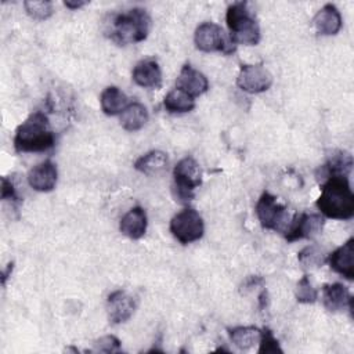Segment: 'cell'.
Listing matches in <instances>:
<instances>
[{
  "instance_id": "484cf974",
  "label": "cell",
  "mask_w": 354,
  "mask_h": 354,
  "mask_svg": "<svg viewBox=\"0 0 354 354\" xmlns=\"http://www.w3.org/2000/svg\"><path fill=\"white\" fill-rule=\"evenodd\" d=\"M24 7H25L26 14L30 18L36 19V21H46L54 12L53 3L47 1V0H41V1H24Z\"/></svg>"
},
{
  "instance_id": "603a6c76",
  "label": "cell",
  "mask_w": 354,
  "mask_h": 354,
  "mask_svg": "<svg viewBox=\"0 0 354 354\" xmlns=\"http://www.w3.org/2000/svg\"><path fill=\"white\" fill-rule=\"evenodd\" d=\"M230 340L239 348L248 350L260 342L261 330L256 326H234L227 329Z\"/></svg>"
},
{
  "instance_id": "4dcf8cb0",
  "label": "cell",
  "mask_w": 354,
  "mask_h": 354,
  "mask_svg": "<svg viewBox=\"0 0 354 354\" xmlns=\"http://www.w3.org/2000/svg\"><path fill=\"white\" fill-rule=\"evenodd\" d=\"M86 4V1H73V0H65L64 1V6L65 7H68V8H71V10H77V8H80V7H83Z\"/></svg>"
},
{
  "instance_id": "5b68a950",
  "label": "cell",
  "mask_w": 354,
  "mask_h": 354,
  "mask_svg": "<svg viewBox=\"0 0 354 354\" xmlns=\"http://www.w3.org/2000/svg\"><path fill=\"white\" fill-rule=\"evenodd\" d=\"M202 184L201 165L192 158L185 156L173 169L171 194L178 203H188L195 198V189Z\"/></svg>"
},
{
  "instance_id": "44dd1931",
  "label": "cell",
  "mask_w": 354,
  "mask_h": 354,
  "mask_svg": "<svg viewBox=\"0 0 354 354\" xmlns=\"http://www.w3.org/2000/svg\"><path fill=\"white\" fill-rule=\"evenodd\" d=\"M148 118L149 115L145 105L138 101H134V102H130L123 109V112L120 113L119 122L126 131H137L145 126V123L148 122Z\"/></svg>"
},
{
  "instance_id": "f546056e",
  "label": "cell",
  "mask_w": 354,
  "mask_h": 354,
  "mask_svg": "<svg viewBox=\"0 0 354 354\" xmlns=\"http://www.w3.org/2000/svg\"><path fill=\"white\" fill-rule=\"evenodd\" d=\"M1 199L10 201L14 203H19L22 201L17 192V188H15L12 180L8 177H1Z\"/></svg>"
},
{
  "instance_id": "1f68e13d",
  "label": "cell",
  "mask_w": 354,
  "mask_h": 354,
  "mask_svg": "<svg viewBox=\"0 0 354 354\" xmlns=\"http://www.w3.org/2000/svg\"><path fill=\"white\" fill-rule=\"evenodd\" d=\"M12 268H14V263H12V261H10V263L7 264V268H6V270H4V272H3V278H1L3 285H6V281H7V278L11 275Z\"/></svg>"
},
{
  "instance_id": "d6986e66",
  "label": "cell",
  "mask_w": 354,
  "mask_h": 354,
  "mask_svg": "<svg viewBox=\"0 0 354 354\" xmlns=\"http://www.w3.org/2000/svg\"><path fill=\"white\" fill-rule=\"evenodd\" d=\"M148 225L147 213L141 206L131 207L119 221V231L130 239H140L145 235Z\"/></svg>"
},
{
  "instance_id": "5bb4252c",
  "label": "cell",
  "mask_w": 354,
  "mask_h": 354,
  "mask_svg": "<svg viewBox=\"0 0 354 354\" xmlns=\"http://www.w3.org/2000/svg\"><path fill=\"white\" fill-rule=\"evenodd\" d=\"M176 88H178V90L187 93L188 95H191L192 98H195L207 91L209 80L202 72L196 71L189 64H185V65H183V68L176 79Z\"/></svg>"
},
{
  "instance_id": "2e32d148",
  "label": "cell",
  "mask_w": 354,
  "mask_h": 354,
  "mask_svg": "<svg viewBox=\"0 0 354 354\" xmlns=\"http://www.w3.org/2000/svg\"><path fill=\"white\" fill-rule=\"evenodd\" d=\"M322 304L330 313L343 311L344 308L353 311V296L347 286L340 282L325 283L322 286Z\"/></svg>"
},
{
  "instance_id": "8fae6325",
  "label": "cell",
  "mask_w": 354,
  "mask_h": 354,
  "mask_svg": "<svg viewBox=\"0 0 354 354\" xmlns=\"http://www.w3.org/2000/svg\"><path fill=\"white\" fill-rule=\"evenodd\" d=\"M137 308L136 299L123 289L113 290L106 297V314L111 324L118 325L129 321Z\"/></svg>"
},
{
  "instance_id": "30bf717a",
  "label": "cell",
  "mask_w": 354,
  "mask_h": 354,
  "mask_svg": "<svg viewBox=\"0 0 354 354\" xmlns=\"http://www.w3.org/2000/svg\"><path fill=\"white\" fill-rule=\"evenodd\" d=\"M274 77L263 64L241 65L236 76V86L249 94H259L267 91L272 86Z\"/></svg>"
},
{
  "instance_id": "7a4b0ae2",
  "label": "cell",
  "mask_w": 354,
  "mask_h": 354,
  "mask_svg": "<svg viewBox=\"0 0 354 354\" xmlns=\"http://www.w3.org/2000/svg\"><path fill=\"white\" fill-rule=\"evenodd\" d=\"M12 144L19 153L51 149L55 144V134L50 127L48 116L41 111L32 112L17 127Z\"/></svg>"
},
{
  "instance_id": "cb8c5ba5",
  "label": "cell",
  "mask_w": 354,
  "mask_h": 354,
  "mask_svg": "<svg viewBox=\"0 0 354 354\" xmlns=\"http://www.w3.org/2000/svg\"><path fill=\"white\" fill-rule=\"evenodd\" d=\"M163 106L169 113H187L195 108V100L187 93L173 88L165 95Z\"/></svg>"
},
{
  "instance_id": "4316f807",
  "label": "cell",
  "mask_w": 354,
  "mask_h": 354,
  "mask_svg": "<svg viewBox=\"0 0 354 354\" xmlns=\"http://www.w3.org/2000/svg\"><path fill=\"white\" fill-rule=\"evenodd\" d=\"M295 295H296L297 303H303V304H313L318 299V292L311 285V281H310L308 275H303L300 278V281L296 285Z\"/></svg>"
},
{
  "instance_id": "e0dca14e",
  "label": "cell",
  "mask_w": 354,
  "mask_h": 354,
  "mask_svg": "<svg viewBox=\"0 0 354 354\" xmlns=\"http://www.w3.org/2000/svg\"><path fill=\"white\" fill-rule=\"evenodd\" d=\"M131 79L136 84L147 88H159L162 86V71L155 58L138 61L131 72Z\"/></svg>"
},
{
  "instance_id": "277c9868",
  "label": "cell",
  "mask_w": 354,
  "mask_h": 354,
  "mask_svg": "<svg viewBox=\"0 0 354 354\" xmlns=\"http://www.w3.org/2000/svg\"><path fill=\"white\" fill-rule=\"evenodd\" d=\"M225 22L228 26V36L231 41L245 46H256L261 39L260 25L249 10L246 1H235L228 6L225 12Z\"/></svg>"
},
{
  "instance_id": "8992f818",
  "label": "cell",
  "mask_w": 354,
  "mask_h": 354,
  "mask_svg": "<svg viewBox=\"0 0 354 354\" xmlns=\"http://www.w3.org/2000/svg\"><path fill=\"white\" fill-rule=\"evenodd\" d=\"M256 216L264 230L285 232L290 217L285 205L278 202V198L268 191H264L254 206Z\"/></svg>"
},
{
  "instance_id": "ffe728a7",
  "label": "cell",
  "mask_w": 354,
  "mask_h": 354,
  "mask_svg": "<svg viewBox=\"0 0 354 354\" xmlns=\"http://www.w3.org/2000/svg\"><path fill=\"white\" fill-rule=\"evenodd\" d=\"M127 95L116 86H108L102 90L100 95V105L105 115L116 116L123 112V109L129 105Z\"/></svg>"
},
{
  "instance_id": "ac0fdd59",
  "label": "cell",
  "mask_w": 354,
  "mask_h": 354,
  "mask_svg": "<svg viewBox=\"0 0 354 354\" xmlns=\"http://www.w3.org/2000/svg\"><path fill=\"white\" fill-rule=\"evenodd\" d=\"M315 30L322 36H333L342 29V15L337 7L332 3L325 4L313 18Z\"/></svg>"
},
{
  "instance_id": "ba28073f",
  "label": "cell",
  "mask_w": 354,
  "mask_h": 354,
  "mask_svg": "<svg viewBox=\"0 0 354 354\" xmlns=\"http://www.w3.org/2000/svg\"><path fill=\"white\" fill-rule=\"evenodd\" d=\"M195 47L205 53H223L225 55L232 54L236 46L231 41L224 29L214 22H202L194 33Z\"/></svg>"
},
{
  "instance_id": "4fadbf2b",
  "label": "cell",
  "mask_w": 354,
  "mask_h": 354,
  "mask_svg": "<svg viewBox=\"0 0 354 354\" xmlns=\"http://www.w3.org/2000/svg\"><path fill=\"white\" fill-rule=\"evenodd\" d=\"M28 184L37 192H50L55 188L58 180L57 166L50 160H44L28 171Z\"/></svg>"
},
{
  "instance_id": "52a82bcc",
  "label": "cell",
  "mask_w": 354,
  "mask_h": 354,
  "mask_svg": "<svg viewBox=\"0 0 354 354\" xmlns=\"http://www.w3.org/2000/svg\"><path fill=\"white\" fill-rule=\"evenodd\" d=\"M171 235L181 243L188 245L199 241L205 234L202 216L194 207H185L176 213L169 224Z\"/></svg>"
},
{
  "instance_id": "6da1fadb",
  "label": "cell",
  "mask_w": 354,
  "mask_h": 354,
  "mask_svg": "<svg viewBox=\"0 0 354 354\" xmlns=\"http://www.w3.org/2000/svg\"><path fill=\"white\" fill-rule=\"evenodd\" d=\"M318 210L328 218L350 220L354 216V194L348 177L335 176L321 183V195L315 202Z\"/></svg>"
},
{
  "instance_id": "7c38bea8",
  "label": "cell",
  "mask_w": 354,
  "mask_h": 354,
  "mask_svg": "<svg viewBox=\"0 0 354 354\" xmlns=\"http://www.w3.org/2000/svg\"><path fill=\"white\" fill-rule=\"evenodd\" d=\"M330 270L348 281L354 279V238H348L342 246L326 256Z\"/></svg>"
},
{
  "instance_id": "f1b7e54d",
  "label": "cell",
  "mask_w": 354,
  "mask_h": 354,
  "mask_svg": "<svg viewBox=\"0 0 354 354\" xmlns=\"http://www.w3.org/2000/svg\"><path fill=\"white\" fill-rule=\"evenodd\" d=\"M93 351L95 353H119L120 351V340L113 335H106L97 339L94 343Z\"/></svg>"
},
{
  "instance_id": "83f0119b",
  "label": "cell",
  "mask_w": 354,
  "mask_h": 354,
  "mask_svg": "<svg viewBox=\"0 0 354 354\" xmlns=\"http://www.w3.org/2000/svg\"><path fill=\"white\" fill-rule=\"evenodd\" d=\"M261 333H260V342H259V350L257 353L259 354H282V348L279 346V342L277 340V337L274 336L272 330L267 326H264L263 329H260Z\"/></svg>"
},
{
  "instance_id": "7402d4cb",
  "label": "cell",
  "mask_w": 354,
  "mask_h": 354,
  "mask_svg": "<svg viewBox=\"0 0 354 354\" xmlns=\"http://www.w3.org/2000/svg\"><path fill=\"white\" fill-rule=\"evenodd\" d=\"M167 165H169L167 153L160 149H152L145 155L140 156L134 162V169L142 174L151 176V174L163 171L165 169H167Z\"/></svg>"
},
{
  "instance_id": "d4e9b609",
  "label": "cell",
  "mask_w": 354,
  "mask_h": 354,
  "mask_svg": "<svg viewBox=\"0 0 354 354\" xmlns=\"http://www.w3.org/2000/svg\"><path fill=\"white\" fill-rule=\"evenodd\" d=\"M297 260L304 270H314L326 263V254L319 246L307 245L297 253Z\"/></svg>"
},
{
  "instance_id": "9c48e42d",
  "label": "cell",
  "mask_w": 354,
  "mask_h": 354,
  "mask_svg": "<svg viewBox=\"0 0 354 354\" xmlns=\"http://www.w3.org/2000/svg\"><path fill=\"white\" fill-rule=\"evenodd\" d=\"M324 225L325 218L318 213H296L290 218L283 236L289 243L301 239H313L322 232Z\"/></svg>"
},
{
  "instance_id": "3957f363",
  "label": "cell",
  "mask_w": 354,
  "mask_h": 354,
  "mask_svg": "<svg viewBox=\"0 0 354 354\" xmlns=\"http://www.w3.org/2000/svg\"><path fill=\"white\" fill-rule=\"evenodd\" d=\"M151 30V17L147 10L134 7L126 12L113 14L109 21L106 35L119 46L140 43L145 40Z\"/></svg>"
},
{
  "instance_id": "9a60e30c",
  "label": "cell",
  "mask_w": 354,
  "mask_h": 354,
  "mask_svg": "<svg viewBox=\"0 0 354 354\" xmlns=\"http://www.w3.org/2000/svg\"><path fill=\"white\" fill-rule=\"evenodd\" d=\"M353 169V156L344 151H336L328 160L315 170V180L321 184L329 177L343 176L348 177Z\"/></svg>"
}]
</instances>
